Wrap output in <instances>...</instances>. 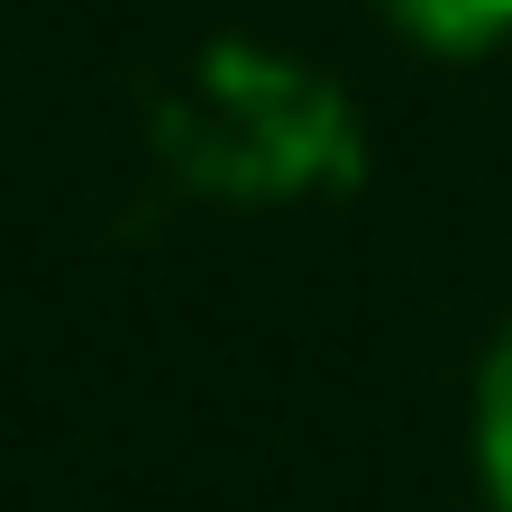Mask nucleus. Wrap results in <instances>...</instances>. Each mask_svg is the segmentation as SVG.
Instances as JSON below:
<instances>
[{
    "mask_svg": "<svg viewBox=\"0 0 512 512\" xmlns=\"http://www.w3.org/2000/svg\"><path fill=\"white\" fill-rule=\"evenodd\" d=\"M394 19L430 55H485L512 37V0H394Z\"/></svg>",
    "mask_w": 512,
    "mask_h": 512,
    "instance_id": "nucleus-1",
    "label": "nucleus"
},
{
    "mask_svg": "<svg viewBox=\"0 0 512 512\" xmlns=\"http://www.w3.org/2000/svg\"><path fill=\"white\" fill-rule=\"evenodd\" d=\"M476 467H485V494L512 512V320H503L485 384H476Z\"/></svg>",
    "mask_w": 512,
    "mask_h": 512,
    "instance_id": "nucleus-2",
    "label": "nucleus"
}]
</instances>
